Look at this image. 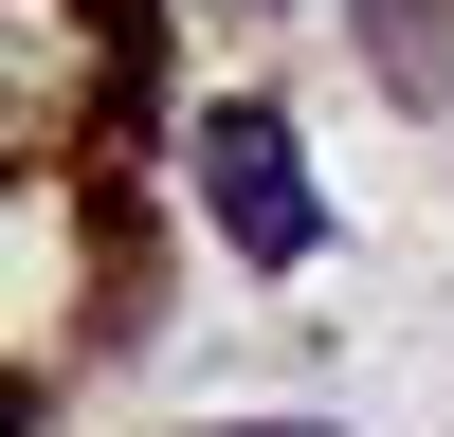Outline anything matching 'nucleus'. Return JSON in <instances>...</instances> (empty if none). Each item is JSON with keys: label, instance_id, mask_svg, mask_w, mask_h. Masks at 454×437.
Returning a JSON list of instances; mask_svg holds the SVG:
<instances>
[{"label": "nucleus", "instance_id": "obj_2", "mask_svg": "<svg viewBox=\"0 0 454 437\" xmlns=\"http://www.w3.org/2000/svg\"><path fill=\"white\" fill-rule=\"evenodd\" d=\"M237 437H327V419H237Z\"/></svg>", "mask_w": 454, "mask_h": 437}, {"label": "nucleus", "instance_id": "obj_1", "mask_svg": "<svg viewBox=\"0 0 454 437\" xmlns=\"http://www.w3.org/2000/svg\"><path fill=\"white\" fill-rule=\"evenodd\" d=\"M200 201H218V237H237L254 274H291V255L327 237V201H309V164H291L273 109H218V128H200Z\"/></svg>", "mask_w": 454, "mask_h": 437}]
</instances>
